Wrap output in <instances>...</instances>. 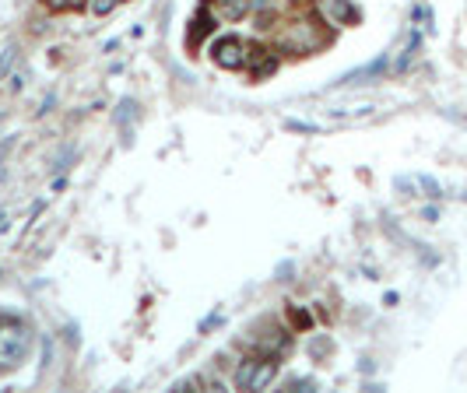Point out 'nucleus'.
Returning <instances> with one entry per match:
<instances>
[{
  "label": "nucleus",
  "mask_w": 467,
  "mask_h": 393,
  "mask_svg": "<svg viewBox=\"0 0 467 393\" xmlns=\"http://www.w3.org/2000/svg\"><path fill=\"white\" fill-rule=\"evenodd\" d=\"M112 4H116V0H92V11H95V14H106Z\"/></svg>",
  "instance_id": "8"
},
{
  "label": "nucleus",
  "mask_w": 467,
  "mask_h": 393,
  "mask_svg": "<svg viewBox=\"0 0 467 393\" xmlns=\"http://www.w3.org/2000/svg\"><path fill=\"white\" fill-rule=\"evenodd\" d=\"M243 43L236 39V36H228V39H221L218 46H215V64L218 67H225V71H236V67H243Z\"/></svg>",
  "instance_id": "3"
},
{
  "label": "nucleus",
  "mask_w": 467,
  "mask_h": 393,
  "mask_svg": "<svg viewBox=\"0 0 467 393\" xmlns=\"http://www.w3.org/2000/svg\"><path fill=\"white\" fill-rule=\"evenodd\" d=\"M215 4H218L221 18H243L250 11V0H215Z\"/></svg>",
  "instance_id": "6"
},
{
  "label": "nucleus",
  "mask_w": 467,
  "mask_h": 393,
  "mask_svg": "<svg viewBox=\"0 0 467 393\" xmlns=\"http://www.w3.org/2000/svg\"><path fill=\"white\" fill-rule=\"evenodd\" d=\"M278 372V361H243L236 372V386L239 390H264Z\"/></svg>",
  "instance_id": "2"
},
{
  "label": "nucleus",
  "mask_w": 467,
  "mask_h": 393,
  "mask_svg": "<svg viewBox=\"0 0 467 393\" xmlns=\"http://www.w3.org/2000/svg\"><path fill=\"white\" fill-rule=\"evenodd\" d=\"M28 348H32V330L14 316H0V369H18Z\"/></svg>",
  "instance_id": "1"
},
{
  "label": "nucleus",
  "mask_w": 467,
  "mask_h": 393,
  "mask_svg": "<svg viewBox=\"0 0 467 393\" xmlns=\"http://www.w3.org/2000/svg\"><path fill=\"white\" fill-rule=\"evenodd\" d=\"M324 14H327L334 25H352V21H359V11L348 4V0H324Z\"/></svg>",
  "instance_id": "4"
},
{
  "label": "nucleus",
  "mask_w": 467,
  "mask_h": 393,
  "mask_svg": "<svg viewBox=\"0 0 467 393\" xmlns=\"http://www.w3.org/2000/svg\"><path fill=\"white\" fill-rule=\"evenodd\" d=\"M46 4H49V8H56V11H64V8H74L77 0H46Z\"/></svg>",
  "instance_id": "9"
},
{
  "label": "nucleus",
  "mask_w": 467,
  "mask_h": 393,
  "mask_svg": "<svg viewBox=\"0 0 467 393\" xmlns=\"http://www.w3.org/2000/svg\"><path fill=\"white\" fill-rule=\"evenodd\" d=\"M211 32V18H208V11H200V18H197V28H193V32H190V46H197L204 36H208Z\"/></svg>",
  "instance_id": "7"
},
{
  "label": "nucleus",
  "mask_w": 467,
  "mask_h": 393,
  "mask_svg": "<svg viewBox=\"0 0 467 393\" xmlns=\"http://www.w3.org/2000/svg\"><path fill=\"white\" fill-rule=\"evenodd\" d=\"M250 60H256V67H253V74H256V78H267V74L278 67V60H274V56H267L264 49H256V46L250 49Z\"/></svg>",
  "instance_id": "5"
}]
</instances>
